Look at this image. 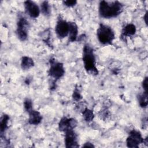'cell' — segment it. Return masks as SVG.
<instances>
[{
	"label": "cell",
	"instance_id": "3",
	"mask_svg": "<svg viewBox=\"0 0 148 148\" xmlns=\"http://www.w3.org/2000/svg\"><path fill=\"white\" fill-rule=\"evenodd\" d=\"M97 36L99 42L102 45H111L115 38L112 28L103 24L99 25L97 30Z\"/></svg>",
	"mask_w": 148,
	"mask_h": 148
},
{
	"label": "cell",
	"instance_id": "19",
	"mask_svg": "<svg viewBox=\"0 0 148 148\" xmlns=\"http://www.w3.org/2000/svg\"><path fill=\"white\" fill-rule=\"evenodd\" d=\"M24 107L25 110L28 113L32 110V103L31 99H26L24 102Z\"/></svg>",
	"mask_w": 148,
	"mask_h": 148
},
{
	"label": "cell",
	"instance_id": "24",
	"mask_svg": "<svg viewBox=\"0 0 148 148\" xmlns=\"http://www.w3.org/2000/svg\"><path fill=\"white\" fill-rule=\"evenodd\" d=\"M143 19L145 20V23L147 24V12H146V13H145V16L143 17Z\"/></svg>",
	"mask_w": 148,
	"mask_h": 148
},
{
	"label": "cell",
	"instance_id": "9",
	"mask_svg": "<svg viewBox=\"0 0 148 148\" xmlns=\"http://www.w3.org/2000/svg\"><path fill=\"white\" fill-rule=\"evenodd\" d=\"M25 11L26 13L32 18H37L39 17L40 9L39 7L32 1H26L24 3Z\"/></svg>",
	"mask_w": 148,
	"mask_h": 148
},
{
	"label": "cell",
	"instance_id": "17",
	"mask_svg": "<svg viewBox=\"0 0 148 148\" xmlns=\"http://www.w3.org/2000/svg\"><path fill=\"white\" fill-rule=\"evenodd\" d=\"M82 113H83V117L84 120L87 122L91 121L94 117V114L92 110L88 108L84 109Z\"/></svg>",
	"mask_w": 148,
	"mask_h": 148
},
{
	"label": "cell",
	"instance_id": "7",
	"mask_svg": "<svg viewBox=\"0 0 148 148\" xmlns=\"http://www.w3.org/2000/svg\"><path fill=\"white\" fill-rule=\"evenodd\" d=\"M69 22L61 17L58 18L55 27V31L57 36L60 39L67 36L69 34Z\"/></svg>",
	"mask_w": 148,
	"mask_h": 148
},
{
	"label": "cell",
	"instance_id": "22",
	"mask_svg": "<svg viewBox=\"0 0 148 148\" xmlns=\"http://www.w3.org/2000/svg\"><path fill=\"white\" fill-rule=\"evenodd\" d=\"M147 82H148V80H147V77H146L143 82H142V87L143 88V90L144 91H146V92H147V87H148V85H147Z\"/></svg>",
	"mask_w": 148,
	"mask_h": 148
},
{
	"label": "cell",
	"instance_id": "20",
	"mask_svg": "<svg viewBox=\"0 0 148 148\" xmlns=\"http://www.w3.org/2000/svg\"><path fill=\"white\" fill-rule=\"evenodd\" d=\"M72 97H73V99L75 101H80L82 98V95L80 94V91L79 90L78 88H76L75 89V90L73 91V92Z\"/></svg>",
	"mask_w": 148,
	"mask_h": 148
},
{
	"label": "cell",
	"instance_id": "6",
	"mask_svg": "<svg viewBox=\"0 0 148 148\" xmlns=\"http://www.w3.org/2000/svg\"><path fill=\"white\" fill-rule=\"evenodd\" d=\"M143 141L141 133L139 131L132 130L127 138L126 143L128 147H138L140 144L143 143Z\"/></svg>",
	"mask_w": 148,
	"mask_h": 148
},
{
	"label": "cell",
	"instance_id": "23",
	"mask_svg": "<svg viewBox=\"0 0 148 148\" xmlns=\"http://www.w3.org/2000/svg\"><path fill=\"white\" fill-rule=\"evenodd\" d=\"M83 147H94V146L92 145V143H91L90 142H87L86 143H84V145H83Z\"/></svg>",
	"mask_w": 148,
	"mask_h": 148
},
{
	"label": "cell",
	"instance_id": "1",
	"mask_svg": "<svg viewBox=\"0 0 148 148\" xmlns=\"http://www.w3.org/2000/svg\"><path fill=\"white\" fill-rule=\"evenodd\" d=\"M123 10V5L119 1L109 2L102 1L99 2L98 12L101 17L105 18L116 17Z\"/></svg>",
	"mask_w": 148,
	"mask_h": 148
},
{
	"label": "cell",
	"instance_id": "16",
	"mask_svg": "<svg viewBox=\"0 0 148 148\" xmlns=\"http://www.w3.org/2000/svg\"><path fill=\"white\" fill-rule=\"evenodd\" d=\"M40 12L45 16H49L51 13L50 4L47 1H43L40 5Z\"/></svg>",
	"mask_w": 148,
	"mask_h": 148
},
{
	"label": "cell",
	"instance_id": "13",
	"mask_svg": "<svg viewBox=\"0 0 148 148\" xmlns=\"http://www.w3.org/2000/svg\"><path fill=\"white\" fill-rule=\"evenodd\" d=\"M136 27L133 24H128L123 28L121 37L125 38L128 36L134 35L136 32Z\"/></svg>",
	"mask_w": 148,
	"mask_h": 148
},
{
	"label": "cell",
	"instance_id": "18",
	"mask_svg": "<svg viewBox=\"0 0 148 148\" xmlns=\"http://www.w3.org/2000/svg\"><path fill=\"white\" fill-rule=\"evenodd\" d=\"M9 120V117L7 114H4L1 120V124H0V129L1 133L2 134L8 128V121Z\"/></svg>",
	"mask_w": 148,
	"mask_h": 148
},
{
	"label": "cell",
	"instance_id": "8",
	"mask_svg": "<svg viewBox=\"0 0 148 148\" xmlns=\"http://www.w3.org/2000/svg\"><path fill=\"white\" fill-rule=\"evenodd\" d=\"M77 122L75 119L64 117L60 120L58 123V128L60 131L65 132L68 131L73 130L77 126Z\"/></svg>",
	"mask_w": 148,
	"mask_h": 148
},
{
	"label": "cell",
	"instance_id": "21",
	"mask_svg": "<svg viewBox=\"0 0 148 148\" xmlns=\"http://www.w3.org/2000/svg\"><path fill=\"white\" fill-rule=\"evenodd\" d=\"M77 1L75 0H72V1H64L63 3L65 6L67 7H72L76 5Z\"/></svg>",
	"mask_w": 148,
	"mask_h": 148
},
{
	"label": "cell",
	"instance_id": "2",
	"mask_svg": "<svg viewBox=\"0 0 148 148\" xmlns=\"http://www.w3.org/2000/svg\"><path fill=\"white\" fill-rule=\"evenodd\" d=\"M82 59L84 69L87 73L92 75L98 74V71L96 66V60L94 50L89 45L87 44L84 45L83 47Z\"/></svg>",
	"mask_w": 148,
	"mask_h": 148
},
{
	"label": "cell",
	"instance_id": "11",
	"mask_svg": "<svg viewBox=\"0 0 148 148\" xmlns=\"http://www.w3.org/2000/svg\"><path fill=\"white\" fill-rule=\"evenodd\" d=\"M28 123L32 125H38L42 120V116L40 113L35 110H32L28 112Z\"/></svg>",
	"mask_w": 148,
	"mask_h": 148
},
{
	"label": "cell",
	"instance_id": "15",
	"mask_svg": "<svg viewBox=\"0 0 148 148\" xmlns=\"http://www.w3.org/2000/svg\"><path fill=\"white\" fill-rule=\"evenodd\" d=\"M138 101L140 107L145 108L147 106V92L144 91L143 92L139 94L138 96Z\"/></svg>",
	"mask_w": 148,
	"mask_h": 148
},
{
	"label": "cell",
	"instance_id": "5",
	"mask_svg": "<svg viewBox=\"0 0 148 148\" xmlns=\"http://www.w3.org/2000/svg\"><path fill=\"white\" fill-rule=\"evenodd\" d=\"M29 22L24 17H20L17 23L16 34L18 38L24 41L28 38Z\"/></svg>",
	"mask_w": 148,
	"mask_h": 148
},
{
	"label": "cell",
	"instance_id": "10",
	"mask_svg": "<svg viewBox=\"0 0 148 148\" xmlns=\"http://www.w3.org/2000/svg\"><path fill=\"white\" fill-rule=\"evenodd\" d=\"M65 133V143L66 147H78L79 144L77 142V136L73 130H69Z\"/></svg>",
	"mask_w": 148,
	"mask_h": 148
},
{
	"label": "cell",
	"instance_id": "14",
	"mask_svg": "<svg viewBox=\"0 0 148 148\" xmlns=\"http://www.w3.org/2000/svg\"><path fill=\"white\" fill-rule=\"evenodd\" d=\"M34 66V60L28 57V56H23L21 58V68L24 70H27Z\"/></svg>",
	"mask_w": 148,
	"mask_h": 148
},
{
	"label": "cell",
	"instance_id": "4",
	"mask_svg": "<svg viewBox=\"0 0 148 148\" xmlns=\"http://www.w3.org/2000/svg\"><path fill=\"white\" fill-rule=\"evenodd\" d=\"M50 68L49 69V75L56 80L61 78L65 74V69L62 63L56 61L54 59L50 60Z\"/></svg>",
	"mask_w": 148,
	"mask_h": 148
},
{
	"label": "cell",
	"instance_id": "12",
	"mask_svg": "<svg viewBox=\"0 0 148 148\" xmlns=\"http://www.w3.org/2000/svg\"><path fill=\"white\" fill-rule=\"evenodd\" d=\"M69 41L73 42H75L77 39L78 34V27L76 24L74 22H69Z\"/></svg>",
	"mask_w": 148,
	"mask_h": 148
}]
</instances>
